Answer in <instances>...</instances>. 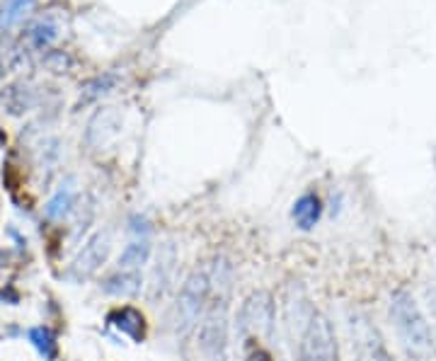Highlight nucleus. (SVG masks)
I'll return each instance as SVG.
<instances>
[{
  "instance_id": "nucleus-22",
  "label": "nucleus",
  "mask_w": 436,
  "mask_h": 361,
  "mask_svg": "<svg viewBox=\"0 0 436 361\" xmlns=\"http://www.w3.org/2000/svg\"><path fill=\"white\" fill-rule=\"evenodd\" d=\"M245 361H274V359H272V354H269L267 350H255Z\"/></svg>"
},
{
  "instance_id": "nucleus-14",
  "label": "nucleus",
  "mask_w": 436,
  "mask_h": 361,
  "mask_svg": "<svg viewBox=\"0 0 436 361\" xmlns=\"http://www.w3.org/2000/svg\"><path fill=\"white\" fill-rule=\"evenodd\" d=\"M36 0H5L0 5V29H10L20 24L29 12H34Z\"/></svg>"
},
{
  "instance_id": "nucleus-3",
  "label": "nucleus",
  "mask_w": 436,
  "mask_h": 361,
  "mask_svg": "<svg viewBox=\"0 0 436 361\" xmlns=\"http://www.w3.org/2000/svg\"><path fill=\"white\" fill-rule=\"evenodd\" d=\"M390 317L395 322L397 335L402 337L405 345L415 352H425L432 347V327H429L427 317L422 315L420 305L412 298V293L405 289L395 291L390 298Z\"/></svg>"
},
{
  "instance_id": "nucleus-2",
  "label": "nucleus",
  "mask_w": 436,
  "mask_h": 361,
  "mask_svg": "<svg viewBox=\"0 0 436 361\" xmlns=\"http://www.w3.org/2000/svg\"><path fill=\"white\" fill-rule=\"evenodd\" d=\"M208 291H211V277H208V267H196L187 279H184L180 293H177L175 303V330L180 337H187L201 320L208 301Z\"/></svg>"
},
{
  "instance_id": "nucleus-9",
  "label": "nucleus",
  "mask_w": 436,
  "mask_h": 361,
  "mask_svg": "<svg viewBox=\"0 0 436 361\" xmlns=\"http://www.w3.org/2000/svg\"><path fill=\"white\" fill-rule=\"evenodd\" d=\"M107 325L119 330L121 335L131 337L133 342L146 340V315L138 308H133V305H121V308L109 310Z\"/></svg>"
},
{
  "instance_id": "nucleus-18",
  "label": "nucleus",
  "mask_w": 436,
  "mask_h": 361,
  "mask_svg": "<svg viewBox=\"0 0 436 361\" xmlns=\"http://www.w3.org/2000/svg\"><path fill=\"white\" fill-rule=\"evenodd\" d=\"M3 102H5V109L10 114H22L27 109H32L34 105V93L27 88V85H12V88L5 90L3 95Z\"/></svg>"
},
{
  "instance_id": "nucleus-6",
  "label": "nucleus",
  "mask_w": 436,
  "mask_h": 361,
  "mask_svg": "<svg viewBox=\"0 0 436 361\" xmlns=\"http://www.w3.org/2000/svg\"><path fill=\"white\" fill-rule=\"evenodd\" d=\"M349 330H352V347L356 350L359 361H392L378 330L371 325L368 317L354 315L352 322H349Z\"/></svg>"
},
{
  "instance_id": "nucleus-7",
  "label": "nucleus",
  "mask_w": 436,
  "mask_h": 361,
  "mask_svg": "<svg viewBox=\"0 0 436 361\" xmlns=\"http://www.w3.org/2000/svg\"><path fill=\"white\" fill-rule=\"evenodd\" d=\"M109 250H112L109 235L107 233H95L88 243L83 245V250L78 253L76 260H73V265L69 269V277L76 279V281L90 279L92 274H97V269L107 262Z\"/></svg>"
},
{
  "instance_id": "nucleus-20",
  "label": "nucleus",
  "mask_w": 436,
  "mask_h": 361,
  "mask_svg": "<svg viewBox=\"0 0 436 361\" xmlns=\"http://www.w3.org/2000/svg\"><path fill=\"white\" fill-rule=\"evenodd\" d=\"M17 61H20V49L15 46V41L0 39V78L15 68Z\"/></svg>"
},
{
  "instance_id": "nucleus-4",
  "label": "nucleus",
  "mask_w": 436,
  "mask_h": 361,
  "mask_svg": "<svg viewBox=\"0 0 436 361\" xmlns=\"http://www.w3.org/2000/svg\"><path fill=\"white\" fill-rule=\"evenodd\" d=\"M298 357L300 361H340V347L337 335L328 315L313 313L303 335L298 340Z\"/></svg>"
},
{
  "instance_id": "nucleus-12",
  "label": "nucleus",
  "mask_w": 436,
  "mask_h": 361,
  "mask_svg": "<svg viewBox=\"0 0 436 361\" xmlns=\"http://www.w3.org/2000/svg\"><path fill=\"white\" fill-rule=\"evenodd\" d=\"M73 204H76V192H73V182L69 180L66 185H61V189L46 204V209H44L46 218H51V221H64V218L73 211Z\"/></svg>"
},
{
  "instance_id": "nucleus-13",
  "label": "nucleus",
  "mask_w": 436,
  "mask_h": 361,
  "mask_svg": "<svg viewBox=\"0 0 436 361\" xmlns=\"http://www.w3.org/2000/svg\"><path fill=\"white\" fill-rule=\"evenodd\" d=\"M116 128H119V114L112 112V107H109V109H104V112H100L95 119L90 121L88 141H92L97 133H100V138H97L95 146H104L109 138L116 136Z\"/></svg>"
},
{
  "instance_id": "nucleus-16",
  "label": "nucleus",
  "mask_w": 436,
  "mask_h": 361,
  "mask_svg": "<svg viewBox=\"0 0 436 361\" xmlns=\"http://www.w3.org/2000/svg\"><path fill=\"white\" fill-rule=\"evenodd\" d=\"M29 342L34 345V350L41 354L46 361H54L59 357V342H56V332L46 325L32 327L29 330Z\"/></svg>"
},
{
  "instance_id": "nucleus-19",
  "label": "nucleus",
  "mask_w": 436,
  "mask_h": 361,
  "mask_svg": "<svg viewBox=\"0 0 436 361\" xmlns=\"http://www.w3.org/2000/svg\"><path fill=\"white\" fill-rule=\"evenodd\" d=\"M114 85H116V76H114V73H104V76L90 78V81L83 83V88H81V102H83V105H88V102L97 100V97L107 95L109 90L114 88Z\"/></svg>"
},
{
  "instance_id": "nucleus-8",
  "label": "nucleus",
  "mask_w": 436,
  "mask_h": 361,
  "mask_svg": "<svg viewBox=\"0 0 436 361\" xmlns=\"http://www.w3.org/2000/svg\"><path fill=\"white\" fill-rule=\"evenodd\" d=\"M177 267V250L173 243H163L161 250H158L156 265H153V274H151V298L156 301L158 296L163 298V293L168 291L170 281H173Z\"/></svg>"
},
{
  "instance_id": "nucleus-17",
  "label": "nucleus",
  "mask_w": 436,
  "mask_h": 361,
  "mask_svg": "<svg viewBox=\"0 0 436 361\" xmlns=\"http://www.w3.org/2000/svg\"><path fill=\"white\" fill-rule=\"evenodd\" d=\"M61 36L59 32V24L54 20H39L34 22L32 27H29L27 32V39L29 44H32L34 49H39V51H44V49H49Z\"/></svg>"
},
{
  "instance_id": "nucleus-5",
  "label": "nucleus",
  "mask_w": 436,
  "mask_h": 361,
  "mask_svg": "<svg viewBox=\"0 0 436 361\" xmlns=\"http://www.w3.org/2000/svg\"><path fill=\"white\" fill-rule=\"evenodd\" d=\"M276 320V305L269 291H253L238 313V332L240 337L257 335V337H272Z\"/></svg>"
},
{
  "instance_id": "nucleus-10",
  "label": "nucleus",
  "mask_w": 436,
  "mask_h": 361,
  "mask_svg": "<svg viewBox=\"0 0 436 361\" xmlns=\"http://www.w3.org/2000/svg\"><path fill=\"white\" fill-rule=\"evenodd\" d=\"M141 286H143V277L141 272H126V269H119L112 277L104 279L102 289L109 296H121V298H133L141 293Z\"/></svg>"
},
{
  "instance_id": "nucleus-21",
  "label": "nucleus",
  "mask_w": 436,
  "mask_h": 361,
  "mask_svg": "<svg viewBox=\"0 0 436 361\" xmlns=\"http://www.w3.org/2000/svg\"><path fill=\"white\" fill-rule=\"evenodd\" d=\"M131 230L133 233H148V221H146V218H141V216H133L131 218Z\"/></svg>"
},
{
  "instance_id": "nucleus-1",
  "label": "nucleus",
  "mask_w": 436,
  "mask_h": 361,
  "mask_svg": "<svg viewBox=\"0 0 436 361\" xmlns=\"http://www.w3.org/2000/svg\"><path fill=\"white\" fill-rule=\"evenodd\" d=\"M211 291L199 320L196 345L206 361H228V308L233 289V267L225 257H216L208 267Z\"/></svg>"
},
{
  "instance_id": "nucleus-11",
  "label": "nucleus",
  "mask_w": 436,
  "mask_h": 361,
  "mask_svg": "<svg viewBox=\"0 0 436 361\" xmlns=\"http://www.w3.org/2000/svg\"><path fill=\"white\" fill-rule=\"evenodd\" d=\"M291 216H293V221H296V225L300 230H310L313 225H315L318 221H320V216H323V204H320V199L315 197V194H303L296 204H293V209H291Z\"/></svg>"
},
{
  "instance_id": "nucleus-15",
  "label": "nucleus",
  "mask_w": 436,
  "mask_h": 361,
  "mask_svg": "<svg viewBox=\"0 0 436 361\" xmlns=\"http://www.w3.org/2000/svg\"><path fill=\"white\" fill-rule=\"evenodd\" d=\"M151 257V243L146 240H136L131 245H126L124 253L119 255V269H126V272H138L141 267L148 262Z\"/></svg>"
}]
</instances>
